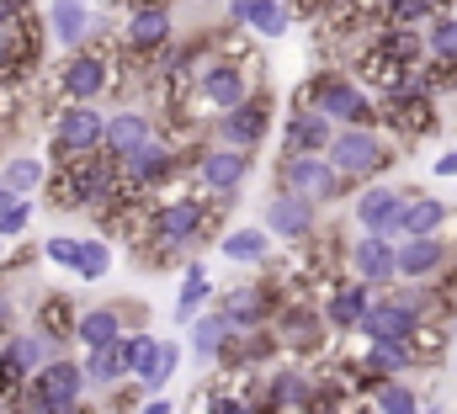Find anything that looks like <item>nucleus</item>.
I'll return each mask as SVG.
<instances>
[{
	"label": "nucleus",
	"instance_id": "obj_28",
	"mask_svg": "<svg viewBox=\"0 0 457 414\" xmlns=\"http://www.w3.org/2000/svg\"><path fill=\"white\" fill-rule=\"evenodd\" d=\"M75 340L86 345V351H107L122 340V313L117 309H86L80 313V324H75Z\"/></svg>",
	"mask_w": 457,
	"mask_h": 414
},
{
	"label": "nucleus",
	"instance_id": "obj_20",
	"mask_svg": "<svg viewBox=\"0 0 457 414\" xmlns=\"http://www.w3.org/2000/svg\"><path fill=\"white\" fill-rule=\"evenodd\" d=\"M228 21L234 27H250L261 37H282L287 21H293V11L282 0H228Z\"/></svg>",
	"mask_w": 457,
	"mask_h": 414
},
{
	"label": "nucleus",
	"instance_id": "obj_39",
	"mask_svg": "<svg viewBox=\"0 0 457 414\" xmlns=\"http://www.w3.org/2000/svg\"><path fill=\"white\" fill-rule=\"evenodd\" d=\"M426 54L431 59H457V16H431L426 21Z\"/></svg>",
	"mask_w": 457,
	"mask_h": 414
},
{
	"label": "nucleus",
	"instance_id": "obj_52",
	"mask_svg": "<svg viewBox=\"0 0 457 414\" xmlns=\"http://www.w3.org/2000/svg\"><path fill=\"white\" fill-rule=\"evenodd\" d=\"M0 414H27V404H5Z\"/></svg>",
	"mask_w": 457,
	"mask_h": 414
},
{
	"label": "nucleus",
	"instance_id": "obj_31",
	"mask_svg": "<svg viewBox=\"0 0 457 414\" xmlns=\"http://www.w3.org/2000/svg\"><path fill=\"white\" fill-rule=\"evenodd\" d=\"M5 351H11V356L27 367V377H32V372H43V367L59 356V345H54L43 329H21V335H5Z\"/></svg>",
	"mask_w": 457,
	"mask_h": 414
},
{
	"label": "nucleus",
	"instance_id": "obj_14",
	"mask_svg": "<svg viewBox=\"0 0 457 414\" xmlns=\"http://www.w3.org/2000/svg\"><path fill=\"white\" fill-rule=\"evenodd\" d=\"M266 228H271V239H287V244H309V239L320 234L314 203H303V197H293V192H277V197L266 203Z\"/></svg>",
	"mask_w": 457,
	"mask_h": 414
},
{
	"label": "nucleus",
	"instance_id": "obj_22",
	"mask_svg": "<svg viewBox=\"0 0 457 414\" xmlns=\"http://www.w3.org/2000/svg\"><path fill=\"white\" fill-rule=\"evenodd\" d=\"M271 293L266 287H234L224 298V319H228V329H266V319H271Z\"/></svg>",
	"mask_w": 457,
	"mask_h": 414
},
{
	"label": "nucleus",
	"instance_id": "obj_4",
	"mask_svg": "<svg viewBox=\"0 0 457 414\" xmlns=\"http://www.w3.org/2000/svg\"><path fill=\"white\" fill-rule=\"evenodd\" d=\"M107 149V117L91 102H70L54 122V160H80V154H102Z\"/></svg>",
	"mask_w": 457,
	"mask_h": 414
},
{
	"label": "nucleus",
	"instance_id": "obj_10",
	"mask_svg": "<svg viewBox=\"0 0 457 414\" xmlns=\"http://www.w3.org/2000/svg\"><path fill=\"white\" fill-rule=\"evenodd\" d=\"M176 176V149L165 144V138H149L144 149H133L128 160H117V181L128 186V192H154V186H165Z\"/></svg>",
	"mask_w": 457,
	"mask_h": 414
},
{
	"label": "nucleus",
	"instance_id": "obj_33",
	"mask_svg": "<svg viewBox=\"0 0 457 414\" xmlns=\"http://www.w3.org/2000/svg\"><path fill=\"white\" fill-rule=\"evenodd\" d=\"M208 298H213V277H208V266H187V277H181V298H176V319L181 324H192L197 313L208 309Z\"/></svg>",
	"mask_w": 457,
	"mask_h": 414
},
{
	"label": "nucleus",
	"instance_id": "obj_42",
	"mask_svg": "<svg viewBox=\"0 0 457 414\" xmlns=\"http://www.w3.org/2000/svg\"><path fill=\"white\" fill-rule=\"evenodd\" d=\"M21 388H27V367L0 345V399H11V393H21Z\"/></svg>",
	"mask_w": 457,
	"mask_h": 414
},
{
	"label": "nucleus",
	"instance_id": "obj_15",
	"mask_svg": "<svg viewBox=\"0 0 457 414\" xmlns=\"http://www.w3.org/2000/svg\"><path fill=\"white\" fill-rule=\"evenodd\" d=\"M86 388H91V383H86V367H80L75 356H54L43 372L27 377L21 399H80Z\"/></svg>",
	"mask_w": 457,
	"mask_h": 414
},
{
	"label": "nucleus",
	"instance_id": "obj_36",
	"mask_svg": "<svg viewBox=\"0 0 457 414\" xmlns=\"http://www.w3.org/2000/svg\"><path fill=\"white\" fill-rule=\"evenodd\" d=\"M442 16V0H383V27H420Z\"/></svg>",
	"mask_w": 457,
	"mask_h": 414
},
{
	"label": "nucleus",
	"instance_id": "obj_40",
	"mask_svg": "<svg viewBox=\"0 0 457 414\" xmlns=\"http://www.w3.org/2000/svg\"><path fill=\"white\" fill-rule=\"evenodd\" d=\"M80 367H86V383H96V388H112L117 377H128L112 345H107V351H86V361H80Z\"/></svg>",
	"mask_w": 457,
	"mask_h": 414
},
{
	"label": "nucleus",
	"instance_id": "obj_56",
	"mask_svg": "<svg viewBox=\"0 0 457 414\" xmlns=\"http://www.w3.org/2000/svg\"><path fill=\"white\" fill-rule=\"evenodd\" d=\"M0 404H5V399H0Z\"/></svg>",
	"mask_w": 457,
	"mask_h": 414
},
{
	"label": "nucleus",
	"instance_id": "obj_44",
	"mask_svg": "<svg viewBox=\"0 0 457 414\" xmlns=\"http://www.w3.org/2000/svg\"><path fill=\"white\" fill-rule=\"evenodd\" d=\"M43 255H48L54 266H70V271H75V261H80V239H64V234H59V239L43 244Z\"/></svg>",
	"mask_w": 457,
	"mask_h": 414
},
{
	"label": "nucleus",
	"instance_id": "obj_2",
	"mask_svg": "<svg viewBox=\"0 0 457 414\" xmlns=\"http://www.w3.org/2000/svg\"><path fill=\"white\" fill-rule=\"evenodd\" d=\"M149 239L160 244V255L170 261L176 250H192L197 239H208V197H176V203L149 212Z\"/></svg>",
	"mask_w": 457,
	"mask_h": 414
},
{
	"label": "nucleus",
	"instance_id": "obj_48",
	"mask_svg": "<svg viewBox=\"0 0 457 414\" xmlns=\"http://www.w3.org/2000/svg\"><path fill=\"white\" fill-rule=\"evenodd\" d=\"M436 176H457V149H453V154H442V160H436Z\"/></svg>",
	"mask_w": 457,
	"mask_h": 414
},
{
	"label": "nucleus",
	"instance_id": "obj_54",
	"mask_svg": "<svg viewBox=\"0 0 457 414\" xmlns=\"http://www.w3.org/2000/svg\"><path fill=\"white\" fill-rule=\"evenodd\" d=\"M0 250H5V239H0Z\"/></svg>",
	"mask_w": 457,
	"mask_h": 414
},
{
	"label": "nucleus",
	"instance_id": "obj_29",
	"mask_svg": "<svg viewBox=\"0 0 457 414\" xmlns=\"http://www.w3.org/2000/svg\"><path fill=\"white\" fill-rule=\"evenodd\" d=\"M447 223V207L436 203V197H410L404 212H399V223H394V234L399 239H415V234H436Z\"/></svg>",
	"mask_w": 457,
	"mask_h": 414
},
{
	"label": "nucleus",
	"instance_id": "obj_49",
	"mask_svg": "<svg viewBox=\"0 0 457 414\" xmlns=\"http://www.w3.org/2000/svg\"><path fill=\"white\" fill-rule=\"evenodd\" d=\"M122 11H144V5H170V0H117Z\"/></svg>",
	"mask_w": 457,
	"mask_h": 414
},
{
	"label": "nucleus",
	"instance_id": "obj_12",
	"mask_svg": "<svg viewBox=\"0 0 457 414\" xmlns=\"http://www.w3.org/2000/svg\"><path fill=\"white\" fill-rule=\"evenodd\" d=\"M107 75H112V59H107V54L75 48V54L64 59V70H59V86H64L70 102H96V96L107 91Z\"/></svg>",
	"mask_w": 457,
	"mask_h": 414
},
{
	"label": "nucleus",
	"instance_id": "obj_13",
	"mask_svg": "<svg viewBox=\"0 0 457 414\" xmlns=\"http://www.w3.org/2000/svg\"><path fill=\"white\" fill-rule=\"evenodd\" d=\"M351 271L367 282V287H388L399 282V244L388 234H361L351 244Z\"/></svg>",
	"mask_w": 457,
	"mask_h": 414
},
{
	"label": "nucleus",
	"instance_id": "obj_55",
	"mask_svg": "<svg viewBox=\"0 0 457 414\" xmlns=\"http://www.w3.org/2000/svg\"><path fill=\"white\" fill-rule=\"evenodd\" d=\"M86 5H91V0H86Z\"/></svg>",
	"mask_w": 457,
	"mask_h": 414
},
{
	"label": "nucleus",
	"instance_id": "obj_41",
	"mask_svg": "<svg viewBox=\"0 0 457 414\" xmlns=\"http://www.w3.org/2000/svg\"><path fill=\"white\" fill-rule=\"evenodd\" d=\"M372 393H378V414H420V399L404 383H394V377H383Z\"/></svg>",
	"mask_w": 457,
	"mask_h": 414
},
{
	"label": "nucleus",
	"instance_id": "obj_27",
	"mask_svg": "<svg viewBox=\"0 0 457 414\" xmlns=\"http://www.w3.org/2000/svg\"><path fill=\"white\" fill-rule=\"evenodd\" d=\"M219 255L239 261V266H261L271 255V228H228L219 239Z\"/></svg>",
	"mask_w": 457,
	"mask_h": 414
},
{
	"label": "nucleus",
	"instance_id": "obj_5",
	"mask_svg": "<svg viewBox=\"0 0 457 414\" xmlns=\"http://www.w3.org/2000/svg\"><path fill=\"white\" fill-rule=\"evenodd\" d=\"M325 160L341 170L345 181H356V176H378V170L394 160V149L378 138V128H336Z\"/></svg>",
	"mask_w": 457,
	"mask_h": 414
},
{
	"label": "nucleus",
	"instance_id": "obj_18",
	"mask_svg": "<svg viewBox=\"0 0 457 414\" xmlns=\"http://www.w3.org/2000/svg\"><path fill=\"white\" fill-rule=\"evenodd\" d=\"M404 203H410V192H399V186H372V192L356 197V223H361L367 234H388V239H394V223H399Z\"/></svg>",
	"mask_w": 457,
	"mask_h": 414
},
{
	"label": "nucleus",
	"instance_id": "obj_26",
	"mask_svg": "<svg viewBox=\"0 0 457 414\" xmlns=\"http://www.w3.org/2000/svg\"><path fill=\"white\" fill-rule=\"evenodd\" d=\"M361 367L383 383V377H399L404 367H420V356H415V345H410V340H372V345H367V356H361Z\"/></svg>",
	"mask_w": 457,
	"mask_h": 414
},
{
	"label": "nucleus",
	"instance_id": "obj_16",
	"mask_svg": "<svg viewBox=\"0 0 457 414\" xmlns=\"http://www.w3.org/2000/svg\"><path fill=\"white\" fill-rule=\"evenodd\" d=\"M330 138H336V122H330L325 112H314V106H293V117H287V128H282L287 154H325Z\"/></svg>",
	"mask_w": 457,
	"mask_h": 414
},
{
	"label": "nucleus",
	"instance_id": "obj_50",
	"mask_svg": "<svg viewBox=\"0 0 457 414\" xmlns=\"http://www.w3.org/2000/svg\"><path fill=\"white\" fill-rule=\"evenodd\" d=\"M11 203H21V197H16V192H11V186L0 181V212H5V207H11Z\"/></svg>",
	"mask_w": 457,
	"mask_h": 414
},
{
	"label": "nucleus",
	"instance_id": "obj_43",
	"mask_svg": "<svg viewBox=\"0 0 457 414\" xmlns=\"http://www.w3.org/2000/svg\"><path fill=\"white\" fill-rule=\"evenodd\" d=\"M27 223H32V203L21 197V203H11L0 212V239H16V234H27Z\"/></svg>",
	"mask_w": 457,
	"mask_h": 414
},
{
	"label": "nucleus",
	"instance_id": "obj_37",
	"mask_svg": "<svg viewBox=\"0 0 457 414\" xmlns=\"http://www.w3.org/2000/svg\"><path fill=\"white\" fill-rule=\"evenodd\" d=\"M176 367H181V345H176V340H160V351H154V367L138 377V388H144V393H165V383L176 377Z\"/></svg>",
	"mask_w": 457,
	"mask_h": 414
},
{
	"label": "nucleus",
	"instance_id": "obj_32",
	"mask_svg": "<svg viewBox=\"0 0 457 414\" xmlns=\"http://www.w3.org/2000/svg\"><path fill=\"white\" fill-rule=\"evenodd\" d=\"M224 340H228V319L224 309H203L197 319H192V356L197 361H219V351H224Z\"/></svg>",
	"mask_w": 457,
	"mask_h": 414
},
{
	"label": "nucleus",
	"instance_id": "obj_7",
	"mask_svg": "<svg viewBox=\"0 0 457 414\" xmlns=\"http://www.w3.org/2000/svg\"><path fill=\"white\" fill-rule=\"evenodd\" d=\"M250 160H255V149H203L197 154V165H192V176H197V192H208L213 203H234V192L250 181Z\"/></svg>",
	"mask_w": 457,
	"mask_h": 414
},
{
	"label": "nucleus",
	"instance_id": "obj_23",
	"mask_svg": "<svg viewBox=\"0 0 457 414\" xmlns=\"http://www.w3.org/2000/svg\"><path fill=\"white\" fill-rule=\"evenodd\" d=\"M367 309H372V287L356 277V282H341V287L330 293V303H325V319H330V329H361Z\"/></svg>",
	"mask_w": 457,
	"mask_h": 414
},
{
	"label": "nucleus",
	"instance_id": "obj_30",
	"mask_svg": "<svg viewBox=\"0 0 457 414\" xmlns=\"http://www.w3.org/2000/svg\"><path fill=\"white\" fill-rule=\"evenodd\" d=\"M75 324H80V313H75V303H70L64 293H48V298L37 303V329H43L54 345L75 340Z\"/></svg>",
	"mask_w": 457,
	"mask_h": 414
},
{
	"label": "nucleus",
	"instance_id": "obj_21",
	"mask_svg": "<svg viewBox=\"0 0 457 414\" xmlns=\"http://www.w3.org/2000/svg\"><path fill=\"white\" fill-rule=\"evenodd\" d=\"M48 21H54V37H59L64 48H86L91 32H96V16H91L86 0H54V5H48Z\"/></svg>",
	"mask_w": 457,
	"mask_h": 414
},
{
	"label": "nucleus",
	"instance_id": "obj_46",
	"mask_svg": "<svg viewBox=\"0 0 457 414\" xmlns=\"http://www.w3.org/2000/svg\"><path fill=\"white\" fill-rule=\"evenodd\" d=\"M138 414H170V399H165V393H149V399L138 404Z\"/></svg>",
	"mask_w": 457,
	"mask_h": 414
},
{
	"label": "nucleus",
	"instance_id": "obj_3",
	"mask_svg": "<svg viewBox=\"0 0 457 414\" xmlns=\"http://www.w3.org/2000/svg\"><path fill=\"white\" fill-rule=\"evenodd\" d=\"M341 170L325 160V154H282V170H277V192H293L303 203H336L341 197Z\"/></svg>",
	"mask_w": 457,
	"mask_h": 414
},
{
	"label": "nucleus",
	"instance_id": "obj_11",
	"mask_svg": "<svg viewBox=\"0 0 457 414\" xmlns=\"http://www.w3.org/2000/svg\"><path fill=\"white\" fill-rule=\"evenodd\" d=\"M266 128H271V96L266 91H250L239 106L219 112V138L234 149H255L266 138Z\"/></svg>",
	"mask_w": 457,
	"mask_h": 414
},
{
	"label": "nucleus",
	"instance_id": "obj_51",
	"mask_svg": "<svg viewBox=\"0 0 457 414\" xmlns=\"http://www.w3.org/2000/svg\"><path fill=\"white\" fill-rule=\"evenodd\" d=\"M5 329H11V303L0 298V335H5Z\"/></svg>",
	"mask_w": 457,
	"mask_h": 414
},
{
	"label": "nucleus",
	"instance_id": "obj_8",
	"mask_svg": "<svg viewBox=\"0 0 457 414\" xmlns=\"http://www.w3.org/2000/svg\"><path fill=\"white\" fill-rule=\"evenodd\" d=\"M192 96L197 106H208V112H228V106H239L250 96V75H245V64L239 59H197V80H192Z\"/></svg>",
	"mask_w": 457,
	"mask_h": 414
},
{
	"label": "nucleus",
	"instance_id": "obj_9",
	"mask_svg": "<svg viewBox=\"0 0 457 414\" xmlns=\"http://www.w3.org/2000/svg\"><path fill=\"white\" fill-rule=\"evenodd\" d=\"M176 43V21H170V5H144V11H128L122 21V48L133 59H160V48Z\"/></svg>",
	"mask_w": 457,
	"mask_h": 414
},
{
	"label": "nucleus",
	"instance_id": "obj_6",
	"mask_svg": "<svg viewBox=\"0 0 457 414\" xmlns=\"http://www.w3.org/2000/svg\"><path fill=\"white\" fill-rule=\"evenodd\" d=\"M378 117H383L399 138H420V133L436 128V91H426V80L415 75L410 86H399V91H388V96L378 102Z\"/></svg>",
	"mask_w": 457,
	"mask_h": 414
},
{
	"label": "nucleus",
	"instance_id": "obj_53",
	"mask_svg": "<svg viewBox=\"0 0 457 414\" xmlns=\"http://www.w3.org/2000/svg\"><path fill=\"white\" fill-rule=\"evenodd\" d=\"M420 414H436V410H420Z\"/></svg>",
	"mask_w": 457,
	"mask_h": 414
},
{
	"label": "nucleus",
	"instance_id": "obj_35",
	"mask_svg": "<svg viewBox=\"0 0 457 414\" xmlns=\"http://www.w3.org/2000/svg\"><path fill=\"white\" fill-rule=\"evenodd\" d=\"M16 197H27V192H37V186H48V165L37 160V154H16L11 165H5V176H0Z\"/></svg>",
	"mask_w": 457,
	"mask_h": 414
},
{
	"label": "nucleus",
	"instance_id": "obj_1",
	"mask_svg": "<svg viewBox=\"0 0 457 414\" xmlns=\"http://www.w3.org/2000/svg\"><path fill=\"white\" fill-rule=\"evenodd\" d=\"M298 106L325 112L336 128H372V122H378V106H372V96H367L351 75H336V70H320V75L298 91Z\"/></svg>",
	"mask_w": 457,
	"mask_h": 414
},
{
	"label": "nucleus",
	"instance_id": "obj_19",
	"mask_svg": "<svg viewBox=\"0 0 457 414\" xmlns=\"http://www.w3.org/2000/svg\"><path fill=\"white\" fill-rule=\"evenodd\" d=\"M420 329V313L410 309L404 298H383V303H372L367 319H361V335L367 340H410Z\"/></svg>",
	"mask_w": 457,
	"mask_h": 414
},
{
	"label": "nucleus",
	"instance_id": "obj_34",
	"mask_svg": "<svg viewBox=\"0 0 457 414\" xmlns=\"http://www.w3.org/2000/svg\"><path fill=\"white\" fill-rule=\"evenodd\" d=\"M112 351H117V361H122V372H128V377H144V372L154 367L160 340H154V335H144V329H133V335H122V340H117Z\"/></svg>",
	"mask_w": 457,
	"mask_h": 414
},
{
	"label": "nucleus",
	"instance_id": "obj_45",
	"mask_svg": "<svg viewBox=\"0 0 457 414\" xmlns=\"http://www.w3.org/2000/svg\"><path fill=\"white\" fill-rule=\"evenodd\" d=\"M208 414H255V404H245V399H228V393H219V399H208Z\"/></svg>",
	"mask_w": 457,
	"mask_h": 414
},
{
	"label": "nucleus",
	"instance_id": "obj_38",
	"mask_svg": "<svg viewBox=\"0 0 457 414\" xmlns=\"http://www.w3.org/2000/svg\"><path fill=\"white\" fill-rule=\"evenodd\" d=\"M107 271H112V244H107V239H80L75 277H80V282H102Z\"/></svg>",
	"mask_w": 457,
	"mask_h": 414
},
{
	"label": "nucleus",
	"instance_id": "obj_25",
	"mask_svg": "<svg viewBox=\"0 0 457 414\" xmlns=\"http://www.w3.org/2000/svg\"><path fill=\"white\" fill-rule=\"evenodd\" d=\"M325 329H330V319L314 309H282L277 313V335L293 345V351H314L320 340H325Z\"/></svg>",
	"mask_w": 457,
	"mask_h": 414
},
{
	"label": "nucleus",
	"instance_id": "obj_17",
	"mask_svg": "<svg viewBox=\"0 0 457 414\" xmlns=\"http://www.w3.org/2000/svg\"><path fill=\"white\" fill-rule=\"evenodd\" d=\"M442 266H447V239L415 234L399 244V277L404 282H431V277H442Z\"/></svg>",
	"mask_w": 457,
	"mask_h": 414
},
{
	"label": "nucleus",
	"instance_id": "obj_24",
	"mask_svg": "<svg viewBox=\"0 0 457 414\" xmlns=\"http://www.w3.org/2000/svg\"><path fill=\"white\" fill-rule=\"evenodd\" d=\"M154 138V122L144 117V112H117V117H107V154L112 160H128L133 149H144Z\"/></svg>",
	"mask_w": 457,
	"mask_h": 414
},
{
	"label": "nucleus",
	"instance_id": "obj_47",
	"mask_svg": "<svg viewBox=\"0 0 457 414\" xmlns=\"http://www.w3.org/2000/svg\"><path fill=\"white\" fill-rule=\"evenodd\" d=\"M336 5H345V0H298V11H336Z\"/></svg>",
	"mask_w": 457,
	"mask_h": 414
}]
</instances>
